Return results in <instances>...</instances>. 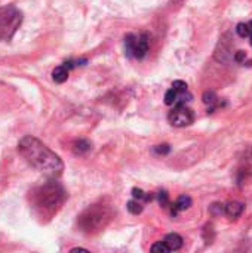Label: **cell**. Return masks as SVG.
<instances>
[{
    "label": "cell",
    "mask_w": 252,
    "mask_h": 253,
    "mask_svg": "<svg viewBox=\"0 0 252 253\" xmlns=\"http://www.w3.org/2000/svg\"><path fill=\"white\" fill-rule=\"evenodd\" d=\"M244 209H245V206H244L241 202H229V203L224 206V213H226L229 218L236 219V218H239V216L244 213Z\"/></svg>",
    "instance_id": "obj_7"
},
{
    "label": "cell",
    "mask_w": 252,
    "mask_h": 253,
    "mask_svg": "<svg viewBox=\"0 0 252 253\" xmlns=\"http://www.w3.org/2000/svg\"><path fill=\"white\" fill-rule=\"evenodd\" d=\"M233 59L238 62V64H242L245 59H247V53H245V50H238L236 53H235V56H233Z\"/></svg>",
    "instance_id": "obj_20"
},
{
    "label": "cell",
    "mask_w": 252,
    "mask_h": 253,
    "mask_svg": "<svg viewBox=\"0 0 252 253\" xmlns=\"http://www.w3.org/2000/svg\"><path fill=\"white\" fill-rule=\"evenodd\" d=\"M149 36L147 34H128L125 37V50L128 56L143 59L149 52Z\"/></svg>",
    "instance_id": "obj_5"
},
{
    "label": "cell",
    "mask_w": 252,
    "mask_h": 253,
    "mask_svg": "<svg viewBox=\"0 0 252 253\" xmlns=\"http://www.w3.org/2000/svg\"><path fill=\"white\" fill-rule=\"evenodd\" d=\"M18 153L31 168L48 176H58L64 169L59 156L34 136H24L18 142Z\"/></svg>",
    "instance_id": "obj_1"
},
{
    "label": "cell",
    "mask_w": 252,
    "mask_h": 253,
    "mask_svg": "<svg viewBox=\"0 0 252 253\" xmlns=\"http://www.w3.org/2000/svg\"><path fill=\"white\" fill-rule=\"evenodd\" d=\"M217 95L214 92H205L203 93V102L208 105V113H214L215 105H217Z\"/></svg>",
    "instance_id": "obj_11"
},
{
    "label": "cell",
    "mask_w": 252,
    "mask_h": 253,
    "mask_svg": "<svg viewBox=\"0 0 252 253\" xmlns=\"http://www.w3.org/2000/svg\"><path fill=\"white\" fill-rule=\"evenodd\" d=\"M68 73H70V68L64 64V65H59L56 67L53 71H52V79L53 82L56 83H64L67 79H68Z\"/></svg>",
    "instance_id": "obj_10"
},
{
    "label": "cell",
    "mask_w": 252,
    "mask_h": 253,
    "mask_svg": "<svg viewBox=\"0 0 252 253\" xmlns=\"http://www.w3.org/2000/svg\"><path fill=\"white\" fill-rule=\"evenodd\" d=\"M157 200H159V205L162 208H168L169 206V197H168V193L166 191L157 193Z\"/></svg>",
    "instance_id": "obj_17"
},
{
    "label": "cell",
    "mask_w": 252,
    "mask_h": 253,
    "mask_svg": "<svg viewBox=\"0 0 252 253\" xmlns=\"http://www.w3.org/2000/svg\"><path fill=\"white\" fill-rule=\"evenodd\" d=\"M154 151H156L157 154H160V156H166V154L171 151V147H169L168 144H162V145L154 147Z\"/></svg>",
    "instance_id": "obj_19"
},
{
    "label": "cell",
    "mask_w": 252,
    "mask_h": 253,
    "mask_svg": "<svg viewBox=\"0 0 252 253\" xmlns=\"http://www.w3.org/2000/svg\"><path fill=\"white\" fill-rule=\"evenodd\" d=\"M22 22V13L15 6L0 9V40H10Z\"/></svg>",
    "instance_id": "obj_4"
},
{
    "label": "cell",
    "mask_w": 252,
    "mask_h": 253,
    "mask_svg": "<svg viewBox=\"0 0 252 253\" xmlns=\"http://www.w3.org/2000/svg\"><path fill=\"white\" fill-rule=\"evenodd\" d=\"M236 33L239 37L245 39V37H250V33H251V27H250V22H241L238 24L236 27Z\"/></svg>",
    "instance_id": "obj_12"
},
{
    "label": "cell",
    "mask_w": 252,
    "mask_h": 253,
    "mask_svg": "<svg viewBox=\"0 0 252 253\" xmlns=\"http://www.w3.org/2000/svg\"><path fill=\"white\" fill-rule=\"evenodd\" d=\"M113 219V211L105 205H92L79 216V227L86 234L102 231Z\"/></svg>",
    "instance_id": "obj_3"
},
{
    "label": "cell",
    "mask_w": 252,
    "mask_h": 253,
    "mask_svg": "<svg viewBox=\"0 0 252 253\" xmlns=\"http://www.w3.org/2000/svg\"><path fill=\"white\" fill-rule=\"evenodd\" d=\"M128 211L132 213V215H140L141 212H143V206H141V203L138 202V200H131V202H128Z\"/></svg>",
    "instance_id": "obj_13"
},
{
    "label": "cell",
    "mask_w": 252,
    "mask_h": 253,
    "mask_svg": "<svg viewBox=\"0 0 252 253\" xmlns=\"http://www.w3.org/2000/svg\"><path fill=\"white\" fill-rule=\"evenodd\" d=\"M192 206V199L189 196H180L177 202L172 205V215H177L181 211H187Z\"/></svg>",
    "instance_id": "obj_9"
},
{
    "label": "cell",
    "mask_w": 252,
    "mask_h": 253,
    "mask_svg": "<svg viewBox=\"0 0 252 253\" xmlns=\"http://www.w3.org/2000/svg\"><path fill=\"white\" fill-rule=\"evenodd\" d=\"M177 96H178V92H177L174 87H171V89L165 93V104H166V105H174V104L177 102Z\"/></svg>",
    "instance_id": "obj_14"
},
{
    "label": "cell",
    "mask_w": 252,
    "mask_h": 253,
    "mask_svg": "<svg viewBox=\"0 0 252 253\" xmlns=\"http://www.w3.org/2000/svg\"><path fill=\"white\" fill-rule=\"evenodd\" d=\"M146 194H147V193H144V191L140 190V188H134V190H132V196H134L135 200H144V199H146Z\"/></svg>",
    "instance_id": "obj_21"
},
{
    "label": "cell",
    "mask_w": 252,
    "mask_h": 253,
    "mask_svg": "<svg viewBox=\"0 0 252 253\" xmlns=\"http://www.w3.org/2000/svg\"><path fill=\"white\" fill-rule=\"evenodd\" d=\"M250 27H251V33H250V40H251V46H252V21L250 22Z\"/></svg>",
    "instance_id": "obj_22"
},
{
    "label": "cell",
    "mask_w": 252,
    "mask_h": 253,
    "mask_svg": "<svg viewBox=\"0 0 252 253\" xmlns=\"http://www.w3.org/2000/svg\"><path fill=\"white\" fill-rule=\"evenodd\" d=\"M89 150H91V144H89L88 141L80 139V141H77V142L74 144V151H76L77 154L86 153V151H89Z\"/></svg>",
    "instance_id": "obj_15"
},
{
    "label": "cell",
    "mask_w": 252,
    "mask_h": 253,
    "mask_svg": "<svg viewBox=\"0 0 252 253\" xmlns=\"http://www.w3.org/2000/svg\"><path fill=\"white\" fill-rule=\"evenodd\" d=\"M165 245L166 248L169 249V252H174V251H180L183 248V237L180 234H175V233H171L165 237Z\"/></svg>",
    "instance_id": "obj_8"
},
{
    "label": "cell",
    "mask_w": 252,
    "mask_h": 253,
    "mask_svg": "<svg viewBox=\"0 0 252 253\" xmlns=\"http://www.w3.org/2000/svg\"><path fill=\"white\" fill-rule=\"evenodd\" d=\"M65 197L67 194L64 188L58 182L52 181L31 191V208L39 218L50 219L58 213L65 202Z\"/></svg>",
    "instance_id": "obj_2"
},
{
    "label": "cell",
    "mask_w": 252,
    "mask_h": 253,
    "mask_svg": "<svg viewBox=\"0 0 252 253\" xmlns=\"http://www.w3.org/2000/svg\"><path fill=\"white\" fill-rule=\"evenodd\" d=\"M172 87H174L178 93H181V92H187V83H186V82H183V80H175V82L172 83Z\"/></svg>",
    "instance_id": "obj_18"
},
{
    "label": "cell",
    "mask_w": 252,
    "mask_h": 253,
    "mask_svg": "<svg viewBox=\"0 0 252 253\" xmlns=\"http://www.w3.org/2000/svg\"><path fill=\"white\" fill-rule=\"evenodd\" d=\"M168 120L175 127H186L195 122V114L186 104H175L172 111H169Z\"/></svg>",
    "instance_id": "obj_6"
},
{
    "label": "cell",
    "mask_w": 252,
    "mask_h": 253,
    "mask_svg": "<svg viewBox=\"0 0 252 253\" xmlns=\"http://www.w3.org/2000/svg\"><path fill=\"white\" fill-rule=\"evenodd\" d=\"M150 251L154 253H168L169 252V249L166 248L165 242H157V243H154V245L151 246V249H150Z\"/></svg>",
    "instance_id": "obj_16"
}]
</instances>
